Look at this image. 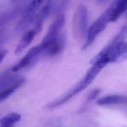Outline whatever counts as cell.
Masks as SVG:
<instances>
[{"instance_id": "1", "label": "cell", "mask_w": 127, "mask_h": 127, "mask_svg": "<svg viewBox=\"0 0 127 127\" xmlns=\"http://www.w3.org/2000/svg\"><path fill=\"white\" fill-rule=\"evenodd\" d=\"M127 32L125 28L99 52L90 61L92 65L103 68L108 64L127 59V41H125Z\"/></svg>"}, {"instance_id": "2", "label": "cell", "mask_w": 127, "mask_h": 127, "mask_svg": "<svg viewBox=\"0 0 127 127\" xmlns=\"http://www.w3.org/2000/svg\"><path fill=\"white\" fill-rule=\"evenodd\" d=\"M101 70L102 68L97 66L92 65L84 77L75 86L60 98L51 103L49 105V108H55L64 104L75 95L83 90L90 85Z\"/></svg>"}, {"instance_id": "3", "label": "cell", "mask_w": 127, "mask_h": 127, "mask_svg": "<svg viewBox=\"0 0 127 127\" xmlns=\"http://www.w3.org/2000/svg\"><path fill=\"white\" fill-rule=\"evenodd\" d=\"M51 0H31L17 26V30L22 31L34 23L43 10L51 3Z\"/></svg>"}, {"instance_id": "4", "label": "cell", "mask_w": 127, "mask_h": 127, "mask_svg": "<svg viewBox=\"0 0 127 127\" xmlns=\"http://www.w3.org/2000/svg\"><path fill=\"white\" fill-rule=\"evenodd\" d=\"M115 0L110 6L89 27L87 37L82 49L85 50L90 46L94 42L97 37L106 28L111 14L112 10L114 6Z\"/></svg>"}, {"instance_id": "5", "label": "cell", "mask_w": 127, "mask_h": 127, "mask_svg": "<svg viewBox=\"0 0 127 127\" xmlns=\"http://www.w3.org/2000/svg\"><path fill=\"white\" fill-rule=\"evenodd\" d=\"M73 34L75 38L80 41L86 40L88 26V13L86 7L80 5L77 8L72 19Z\"/></svg>"}, {"instance_id": "6", "label": "cell", "mask_w": 127, "mask_h": 127, "mask_svg": "<svg viewBox=\"0 0 127 127\" xmlns=\"http://www.w3.org/2000/svg\"><path fill=\"white\" fill-rule=\"evenodd\" d=\"M40 32L34 27L32 29L26 31L24 34L19 43L18 44L15 50V53L16 54L20 53L31 43L35 36H36Z\"/></svg>"}, {"instance_id": "7", "label": "cell", "mask_w": 127, "mask_h": 127, "mask_svg": "<svg viewBox=\"0 0 127 127\" xmlns=\"http://www.w3.org/2000/svg\"><path fill=\"white\" fill-rule=\"evenodd\" d=\"M97 104L100 106L115 104L127 105V96L123 95H110L99 98Z\"/></svg>"}, {"instance_id": "8", "label": "cell", "mask_w": 127, "mask_h": 127, "mask_svg": "<svg viewBox=\"0 0 127 127\" xmlns=\"http://www.w3.org/2000/svg\"><path fill=\"white\" fill-rule=\"evenodd\" d=\"M127 10V0H115L114 6L112 10L109 22H114Z\"/></svg>"}, {"instance_id": "9", "label": "cell", "mask_w": 127, "mask_h": 127, "mask_svg": "<svg viewBox=\"0 0 127 127\" xmlns=\"http://www.w3.org/2000/svg\"><path fill=\"white\" fill-rule=\"evenodd\" d=\"M21 119V115L16 113H10L0 119V124L7 126H13Z\"/></svg>"}, {"instance_id": "10", "label": "cell", "mask_w": 127, "mask_h": 127, "mask_svg": "<svg viewBox=\"0 0 127 127\" xmlns=\"http://www.w3.org/2000/svg\"><path fill=\"white\" fill-rule=\"evenodd\" d=\"M31 60L28 57L25 55L17 64L12 67V70L14 72H16L19 70L23 67L27 65L30 62Z\"/></svg>"}, {"instance_id": "11", "label": "cell", "mask_w": 127, "mask_h": 127, "mask_svg": "<svg viewBox=\"0 0 127 127\" xmlns=\"http://www.w3.org/2000/svg\"><path fill=\"white\" fill-rule=\"evenodd\" d=\"M101 91V89L99 88H96L93 90L88 94L87 98V100L88 101H90V100H92L96 99L97 97L98 96V95L100 94Z\"/></svg>"}, {"instance_id": "12", "label": "cell", "mask_w": 127, "mask_h": 127, "mask_svg": "<svg viewBox=\"0 0 127 127\" xmlns=\"http://www.w3.org/2000/svg\"><path fill=\"white\" fill-rule=\"evenodd\" d=\"M0 127H13L12 126H4L0 124Z\"/></svg>"}, {"instance_id": "13", "label": "cell", "mask_w": 127, "mask_h": 127, "mask_svg": "<svg viewBox=\"0 0 127 127\" xmlns=\"http://www.w3.org/2000/svg\"><path fill=\"white\" fill-rule=\"evenodd\" d=\"M124 28H125V30H126V32H127V25L126 26H125Z\"/></svg>"}, {"instance_id": "14", "label": "cell", "mask_w": 127, "mask_h": 127, "mask_svg": "<svg viewBox=\"0 0 127 127\" xmlns=\"http://www.w3.org/2000/svg\"><path fill=\"white\" fill-rule=\"evenodd\" d=\"M100 1H103V0H104V1H105V0H100Z\"/></svg>"}]
</instances>
